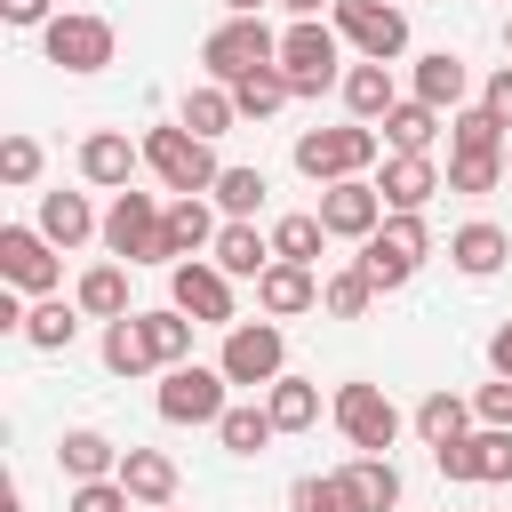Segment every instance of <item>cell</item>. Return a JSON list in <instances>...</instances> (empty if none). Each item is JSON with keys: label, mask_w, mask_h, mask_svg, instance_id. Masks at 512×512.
<instances>
[{"label": "cell", "mask_w": 512, "mask_h": 512, "mask_svg": "<svg viewBox=\"0 0 512 512\" xmlns=\"http://www.w3.org/2000/svg\"><path fill=\"white\" fill-rule=\"evenodd\" d=\"M424 256H432V224H424L416 208H392V216L360 240V256H352V264L376 280V296H392V288H408V280H416V264H424Z\"/></svg>", "instance_id": "1"}, {"label": "cell", "mask_w": 512, "mask_h": 512, "mask_svg": "<svg viewBox=\"0 0 512 512\" xmlns=\"http://www.w3.org/2000/svg\"><path fill=\"white\" fill-rule=\"evenodd\" d=\"M280 72H288L296 96H328V88H344V32L320 24V16H296V24L280 32Z\"/></svg>", "instance_id": "2"}, {"label": "cell", "mask_w": 512, "mask_h": 512, "mask_svg": "<svg viewBox=\"0 0 512 512\" xmlns=\"http://www.w3.org/2000/svg\"><path fill=\"white\" fill-rule=\"evenodd\" d=\"M376 152H384V128H368V120H344V128H304V136H296V168H304L312 184L368 176V168H376Z\"/></svg>", "instance_id": "3"}, {"label": "cell", "mask_w": 512, "mask_h": 512, "mask_svg": "<svg viewBox=\"0 0 512 512\" xmlns=\"http://www.w3.org/2000/svg\"><path fill=\"white\" fill-rule=\"evenodd\" d=\"M136 144H144V168H152L168 192H216V176H224V160L208 152V136H192L184 120H168V128H144Z\"/></svg>", "instance_id": "4"}, {"label": "cell", "mask_w": 512, "mask_h": 512, "mask_svg": "<svg viewBox=\"0 0 512 512\" xmlns=\"http://www.w3.org/2000/svg\"><path fill=\"white\" fill-rule=\"evenodd\" d=\"M104 248L120 256V264H176L168 256V208L152 200V192H112V208H104Z\"/></svg>", "instance_id": "5"}, {"label": "cell", "mask_w": 512, "mask_h": 512, "mask_svg": "<svg viewBox=\"0 0 512 512\" xmlns=\"http://www.w3.org/2000/svg\"><path fill=\"white\" fill-rule=\"evenodd\" d=\"M256 64H280V32H272L264 16H224V24L200 40V72H208V80H224V88H232V80H248Z\"/></svg>", "instance_id": "6"}, {"label": "cell", "mask_w": 512, "mask_h": 512, "mask_svg": "<svg viewBox=\"0 0 512 512\" xmlns=\"http://www.w3.org/2000/svg\"><path fill=\"white\" fill-rule=\"evenodd\" d=\"M216 368H224L232 384H248V392H264L272 376H288V336H280V320H272V312H264V320H232Z\"/></svg>", "instance_id": "7"}, {"label": "cell", "mask_w": 512, "mask_h": 512, "mask_svg": "<svg viewBox=\"0 0 512 512\" xmlns=\"http://www.w3.org/2000/svg\"><path fill=\"white\" fill-rule=\"evenodd\" d=\"M328 416H336V432L352 440V448H368V456H392V440H400V408H392V392L384 384H336V400H328Z\"/></svg>", "instance_id": "8"}, {"label": "cell", "mask_w": 512, "mask_h": 512, "mask_svg": "<svg viewBox=\"0 0 512 512\" xmlns=\"http://www.w3.org/2000/svg\"><path fill=\"white\" fill-rule=\"evenodd\" d=\"M328 24H336V32H344V48H352V56H368V64L408 56V16H400V0H336V8H328Z\"/></svg>", "instance_id": "9"}, {"label": "cell", "mask_w": 512, "mask_h": 512, "mask_svg": "<svg viewBox=\"0 0 512 512\" xmlns=\"http://www.w3.org/2000/svg\"><path fill=\"white\" fill-rule=\"evenodd\" d=\"M40 48H48L56 72H104L112 48H120V32H112L104 16H88V8H64V16L40 24Z\"/></svg>", "instance_id": "10"}, {"label": "cell", "mask_w": 512, "mask_h": 512, "mask_svg": "<svg viewBox=\"0 0 512 512\" xmlns=\"http://www.w3.org/2000/svg\"><path fill=\"white\" fill-rule=\"evenodd\" d=\"M224 368H200V360H176V368H160V392H152V408L168 416V424H216L232 400H224Z\"/></svg>", "instance_id": "11"}, {"label": "cell", "mask_w": 512, "mask_h": 512, "mask_svg": "<svg viewBox=\"0 0 512 512\" xmlns=\"http://www.w3.org/2000/svg\"><path fill=\"white\" fill-rule=\"evenodd\" d=\"M0 280L24 288V296H56V280H64V248H56L40 224H0Z\"/></svg>", "instance_id": "12"}, {"label": "cell", "mask_w": 512, "mask_h": 512, "mask_svg": "<svg viewBox=\"0 0 512 512\" xmlns=\"http://www.w3.org/2000/svg\"><path fill=\"white\" fill-rule=\"evenodd\" d=\"M168 304L192 312L200 328H232V272L216 256H184V264H168Z\"/></svg>", "instance_id": "13"}, {"label": "cell", "mask_w": 512, "mask_h": 512, "mask_svg": "<svg viewBox=\"0 0 512 512\" xmlns=\"http://www.w3.org/2000/svg\"><path fill=\"white\" fill-rule=\"evenodd\" d=\"M432 464H440V480H512V424H472L464 440H448V448H432Z\"/></svg>", "instance_id": "14"}, {"label": "cell", "mask_w": 512, "mask_h": 512, "mask_svg": "<svg viewBox=\"0 0 512 512\" xmlns=\"http://www.w3.org/2000/svg\"><path fill=\"white\" fill-rule=\"evenodd\" d=\"M392 208H384V192H376V176H344V184H320V224H328V240H368L376 224H384Z\"/></svg>", "instance_id": "15"}, {"label": "cell", "mask_w": 512, "mask_h": 512, "mask_svg": "<svg viewBox=\"0 0 512 512\" xmlns=\"http://www.w3.org/2000/svg\"><path fill=\"white\" fill-rule=\"evenodd\" d=\"M136 168H144V144H128V128H88L80 136V176L96 192H128Z\"/></svg>", "instance_id": "16"}, {"label": "cell", "mask_w": 512, "mask_h": 512, "mask_svg": "<svg viewBox=\"0 0 512 512\" xmlns=\"http://www.w3.org/2000/svg\"><path fill=\"white\" fill-rule=\"evenodd\" d=\"M376 192H384V208H416V216H424V200L448 192V168H440L432 152H384Z\"/></svg>", "instance_id": "17"}, {"label": "cell", "mask_w": 512, "mask_h": 512, "mask_svg": "<svg viewBox=\"0 0 512 512\" xmlns=\"http://www.w3.org/2000/svg\"><path fill=\"white\" fill-rule=\"evenodd\" d=\"M256 312H272V320L320 312V272H312V264H288V256H272V264L256 272Z\"/></svg>", "instance_id": "18"}, {"label": "cell", "mask_w": 512, "mask_h": 512, "mask_svg": "<svg viewBox=\"0 0 512 512\" xmlns=\"http://www.w3.org/2000/svg\"><path fill=\"white\" fill-rule=\"evenodd\" d=\"M448 264H456L464 280H496V272L512 264V240H504L488 216H472V224H456V232H448Z\"/></svg>", "instance_id": "19"}, {"label": "cell", "mask_w": 512, "mask_h": 512, "mask_svg": "<svg viewBox=\"0 0 512 512\" xmlns=\"http://www.w3.org/2000/svg\"><path fill=\"white\" fill-rule=\"evenodd\" d=\"M216 208H208V192H168V256L184 264V256H208L216 248Z\"/></svg>", "instance_id": "20"}, {"label": "cell", "mask_w": 512, "mask_h": 512, "mask_svg": "<svg viewBox=\"0 0 512 512\" xmlns=\"http://www.w3.org/2000/svg\"><path fill=\"white\" fill-rule=\"evenodd\" d=\"M120 488H128L144 512L176 504V456H160V448H120Z\"/></svg>", "instance_id": "21"}, {"label": "cell", "mask_w": 512, "mask_h": 512, "mask_svg": "<svg viewBox=\"0 0 512 512\" xmlns=\"http://www.w3.org/2000/svg\"><path fill=\"white\" fill-rule=\"evenodd\" d=\"M56 248H80V240H104V216L80 200V192H40V216H32Z\"/></svg>", "instance_id": "22"}, {"label": "cell", "mask_w": 512, "mask_h": 512, "mask_svg": "<svg viewBox=\"0 0 512 512\" xmlns=\"http://www.w3.org/2000/svg\"><path fill=\"white\" fill-rule=\"evenodd\" d=\"M232 280H256L264 264H272V232H256V216H224V232H216V248H208Z\"/></svg>", "instance_id": "23"}, {"label": "cell", "mask_w": 512, "mask_h": 512, "mask_svg": "<svg viewBox=\"0 0 512 512\" xmlns=\"http://www.w3.org/2000/svg\"><path fill=\"white\" fill-rule=\"evenodd\" d=\"M56 464H64V480H112L120 472V440H104L96 424H72L56 440Z\"/></svg>", "instance_id": "24"}, {"label": "cell", "mask_w": 512, "mask_h": 512, "mask_svg": "<svg viewBox=\"0 0 512 512\" xmlns=\"http://www.w3.org/2000/svg\"><path fill=\"white\" fill-rule=\"evenodd\" d=\"M416 96H424V104H440V112H464V96H472V72H464V56H456V48H432V56H416Z\"/></svg>", "instance_id": "25"}, {"label": "cell", "mask_w": 512, "mask_h": 512, "mask_svg": "<svg viewBox=\"0 0 512 512\" xmlns=\"http://www.w3.org/2000/svg\"><path fill=\"white\" fill-rule=\"evenodd\" d=\"M392 104H400L392 64H368V56H360V64H344V112H352V120H368V128H376Z\"/></svg>", "instance_id": "26"}, {"label": "cell", "mask_w": 512, "mask_h": 512, "mask_svg": "<svg viewBox=\"0 0 512 512\" xmlns=\"http://www.w3.org/2000/svg\"><path fill=\"white\" fill-rule=\"evenodd\" d=\"M472 424H480V416H472V400H464V392H448V384L416 400V440H424V448H448V440H464Z\"/></svg>", "instance_id": "27"}, {"label": "cell", "mask_w": 512, "mask_h": 512, "mask_svg": "<svg viewBox=\"0 0 512 512\" xmlns=\"http://www.w3.org/2000/svg\"><path fill=\"white\" fill-rule=\"evenodd\" d=\"M216 440H224V456H264V448L280 440V424H272L264 400H232V408L216 416Z\"/></svg>", "instance_id": "28"}, {"label": "cell", "mask_w": 512, "mask_h": 512, "mask_svg": "<svg viewBox=\"0 0 512 512\" xmlns=\"http://www.w3.org/2000/svg\"><path fill=\"white\" fill-rule=\"evenodd\" d=\"M176 120L192 128V136H232V120H240V104H232V88L224 80H200V88H184V104H176Z\"/></svg>", "instance_id": "29"}, {"label": "cell", "mask_w": 512, "mask_h": 512, "mask_svg": "<svg viewBox=\"0 0 512 512\" xmlns=\"http://www.w3.org/2000/svg\"><path fill=\"white\" fill-rule=\"evenodd\" d=\"M80 304H64V296H32V312H24V344L32 352H72V336H80Z\"/></svg>", "instance_id": "30"}, {"label": "cell", "mask_w": 512, "mask_h": 512, "mask_svg": "<svg viewBox=\"0 0 512 512\" xmlns=\"http://www.w3.org/2000/svg\"><path fill=\"white\" fill-rule=\"evenodd\" d=\"M104 368H112V376H152V368H160V360H152V336H144V312L104 320Z\"/></svg>", "instance_id": "31"}, {"label": "cell", "mask_w": 512, "mask_h": 512, "mask_svg": "<svg viewBox=\"0 0 512 512\" xmlns=\"http://www.w3.org/2000/svg\"><path fill=\"white\" fill-rule=\"evenodd\" d=\"M336 472H344V488L360 496V512H392V504H400V464H392V456H368V448H360V456L336 464Z\"/></svg>", "instance_id": "32"}, {"label": "cell", "mask_w": 512, "mask_h": 512, "mask_svg": "<svg viewBox=\"0 0 512 512\" xmlns=\"http://www.w3.org/2000/svg\"><path fill=\"white\" fill-rule=\"evenodd\" d=\"M376 128H384V144H392V152H432V136H440V104L400 96V104H392Z\"/></svg>", "instance_id": "33"}, {"label": "cell", "mask_w": 512, "mask_h": 512, "mask_svg": "<svg viewBox=\"0 0 512 512\" xmlns=\"http://www.w3.org/2000/svg\"><path fill=\"white\" fill-rule=\"evenodd\" d=\"M72 304H80L88 320H120V312H128V264H120V256H112V264H88L80 288H72Z\"/></svg>", "instance_id": "34"}, {"label": "cell", "mask_w": 512, "mask_h": 512, "mask_svg": "<svg viewBox=\"0 0 512 512\" xmlns=\"http://www.w3.org/2000/svg\"><path fill=\"white\" fill-rule=\"evenodd\" d=\"M264 408H272L280 432H312V424H320V384H312V376H272V384H264Z\"/></svg>", "instance_id": "35"}, {"label": "cell", "mask_w": 512, "mask_h": 512, "mask_svg": "<svg viewBox=\"0 0 512 512\" xmlns=\"http://www.w3.org/2000/svg\"><path fill=\"white\" fill-rule=\"evenodd\" d=\"M232 104H240V120H272L280 104H296V88H288L280 64H256L248 80H232Z\"/></svg>", "instance_id": "36"}, {"label": "cell", "mask_w": 512, "mask_h": 512, "mask_svg": "<svg viewBox=\"0 0 512 512\" xmlns=\"http://www.w3.org/2000/svg\"><path fill=\"white\" fill-rule=\"evenodd\" d=\"M448 152H512V128L488 104H464V112H448Z\"/></svg>", "instance_id": "37"}, {"label": "cell", "mask_w": 512, "mask_h": 512, "mask_svg": "<svg viewBox=\"0 0 512 512\" xmlns=\"http://www.w3.org/2000/svg\"><path fill=\"white\" fill-rule=\"evenodd\" d=\"M504 176H512V152H448V192H464V200L496 192Z\"/></svg>", "instance_id": "38"}, {"label": "cell", "mask_w": 512, "mask_h": 512, "mask_svg": "<svg viewBox=\"0 0 512 512\" xmlns=\"http://www.w3.org/2000/svg\"><path fill=\"white\" fill-rule=\"evenodd\" d=\"M320 248H328L320 208H296V216H280V224H272V256H288V264H320Z\"/></svg>", "instance_id": "39"}, {"label": "cell", "mask_w": 512, "mask_h": 512, "mask_svg": "<svg viewBox=\"0 0 512 512\" xmlns=\"http://www.w3.org/2000/svg\"><path fill=\"white\" fill-rule=\"evenodd\" d=\"M368 304H376V280H368L360 264H344V272L320 280V312H328V320H360Z\"/></svg>", "instance_id": "40"}, {"label": "cell", "mask_w": 512, "mask_h": 512, "mask_svg": "<svg viewBox=\"0 0 512 512\" xmlns=\"http://www.w3.org/2000/svg\"><path fill=\"white\" fill-rule=\"evenodd\" d=\"M192 312H176V304H160V312H144V336H152V360L160 368H176V360H192Z\"/></svg>", "instance_id": "41"}, {"label": "cell", "mask_w": 512, "mask_h": 512, "mask_svg": "<svg viewBox=\"0 0 512 512\" xmlns=\"http://www.w3.org/2000/svg\"><path fill=\"white\" fill-rule=\"evenodd\" d=\"M288 512H360V496L344 488V472H304L288 488Z\"/></svg>", "instance_id": "42"}, {"label": "cell", "mask_w": 512, "mask_h": 512, "mask_svg": "<svg viewBox=\"0 0 512 512\" xmlns=\"http://www.w3.org/2000/svg\"><path fill=\"white\" fill-rule=\"evenodd\" d=\"M264 192H272V184H264V168H224L208 200H216L224 216H256V208H264Z\"/></svg>", "instance_id": "43"}, {"label": "cell", "mask_w": 512, "mask_h": 512, "mask_svg": "<svg viewBox=\"0 0 512 512\" xmlns=\"http://www.w3.org/2000/svg\"><path fill=\"white\" fill-rule=\"evenodd\" d=\"M128 504H136V496H128L120 472H112V480H72V504H64V512H128Z\"/></svg>", "instance_id": "44"}, {"label": "cell", "mask_w": 512, "mask_h": 512, "mask_svg": "<svg viewBox=\"0 0 512 512\" xmlns=\"http://www.w3.org/2000/svg\"><path fill=\"white\" fill-rule=\"evenodd\" d=\"M32 176H40V144H32V136H8V144H0V184L24 192Z\"/></svg>", "instance_id": "45"}, {"label": "cell", "mask_w": 512, "mask_h": 512, "mask_svg": "<svg viewBox=\"0 0 512 512\" xmlns=\"http://www.w3.org/2000/svg\"><path fill=\"white\" fill-rule=\"evenodd\" d=\"M472 416H480V424H512V376L480 384V392H472Z\"/></svg>", "instance_id": "46"}, {"label": "cell", "mask_w": 512, "mask_h": 512, "mask_svg": "<svg viewBox=\"0 0 512 512\" xmlns=\"http://www.w3.org/2000/svg\"><path fill=\"white\" fill-rule=\"evenodd\" d=\"M48 16H56L48 0H0V24H16V32H40Z\"/></svg>", "instance_id": "47"}, {"label": "cell", "mask_w": 512, "mask_h": 512, "mask_svg": "<svg viewBox=\"0 0 512 512\" xmlns=\"http://www.w3.org/2000/svg\"><path fill=\"white\" fill-rule=\"evenodd\" d=\"M480 104H488V112H496V120L512 128V64H496V72H488V88H480Z\"/></svg>", "instance_id": "48"}, {"label": "cell", "mask_w": 512, "mask_h": 512, "mask_svg": "<svg viewBox=\"0 0 512 512\" xmlns=\"http://www.w3.org/2000/svg\"><path fill=\"white\" fill-rule=\"evenodd\" d=\"M488 368H496V376H512V320L488 336Z\"/></svg>", "instance_id": "49"}, {"label": "cell", "mask_w": 512, "mask_h": 512, "mask_svg": "<svg viewBox=\"0 0 512 512\" xmlns=\"http://www.w3.org/2000/svg\"><path fill=\"white\" fill-rule=\"evenodd\" d=\"M280 8H288V16H328L336 0H280Z\"/></svg>", "instance_id": "50"}, {"label": "cell", "mask_w": 512, "mask_h": 512, "mask_svg": "<svg viewBox=\"0 0 512 512\" xmlns=\"http://www.w3.org/2000/svg\"><path fill=\"white\" fill-rule=\"evenodd\" d=\"M216 8H224V16H264L272 0H216Z\"/></svg>", "instance_id": "51"}, {"label": "cell", "mask_w": 512, "mask_h": 512, "mask_svg": "<svg viewBox=\"0 0 512 512\" xmlns=\"http://www.w3.org/2000/svg\"><path fill=\"white\" fill-rule=\"evenodd\" d=\"M0 512H24V488H8V496H0Z\"/></svg>", "instance_id": "52"}, {"label": "cell", "mask_w": 512, "mask_h": 512, "mask_svg": "<svg viewBox=\"0 0 512 512\" xmlns=\"http://www.w3.org/2000/svg\"><path fill=\"white\" fill-rule=\"evenodd\" d=\"M504 56H512V16H504Z\"/></svg>", "instance_id": "53"}, {"label": "cell", "mask_w": 512, "mask_h": 512, "mask_svg": "<svg viewBox=\"0 0 512 512\" xmlns=\"http://www.w3.org/2000/svg\"><path fill=\"white\" fill-rule=\"evenodd\" d=\"M160 512H176V504H160Z\"/></svg>", "instance_id": "54"}]
</instances>
